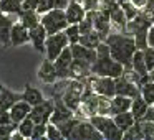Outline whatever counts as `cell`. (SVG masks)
Segmentation results:
<instances>
[{
  "instance_id": "484cf974",
  "label": "cell",
  "mask_w": 154,
  "mask_h": 140,
  "mask_svg": "<svg viewBox=\"0 0 154 140\" xmlns=\"http://www.w3.org/2000/svg\"><path fill=\"white\" fill-rule=\"evenodd\" d=\"M147 109H149V104H147V101L144 99L143 96H136L133 99V102H131V112H133V115L136 117V120H143L144 115H146Z\"/></svg>"
},
{
  "instance_id": "1f68e13d",
  "label": "cell",
  "mask_w": 154,
  "mask_h": 140,
  "mask_svg": "<svg viewBox=\"0 0 154 140\" xmlns=\"http://www.w3.org/2000/svg\"><path fill=\"white\" fill-rule=\"evenodd\" d=\"M141 96L147 101L149 106L154 102V81L152 79H149L144 84H141Z\"/></svg>"
},
{
  "instance_id": "6da1fadb",
  "label": "cell",
  "mask_w": 154,
  "mask_h": 140,
  "mask_svg": "<svg viewBox=\"0 0 154 140\" xmlns=\"http://www.w3.org/2000/svg\"><path fill=\"white\" fill-rule=\"evenodd\" d=\"M104 41L111 48V58L119 61L126 68H131V58H133L134 51L137 50L136 43H134V36L123 33V31H111Z\"/></svg>"
},
{
  "instance_id": "7bdbcfd3",
  "label": "cell",
  "mask_w": 154,
  "mask_h": 140,
  "mask_svg": "<svg viewBox=\"0 0 154 140\" xmlns=\"http://www.w3.org/2000/svg\"><path fill=\"white\" fill-rule=\"evenodd\" d=\"M38 2H40V0H23V2H22V8H23V10H37Z\"/></svg>"
},
{
  "instance_id": "8d00e7d4",
  "label": "cell",
  "mask_w": 154,
  "mask_h": 140,
  "mask_svg": "<svg viewBox=\"0 0 154 140\" xmlns=\"http://www.w3.org/2000/svg\"><path fill=\"white\" fill-rule=\"evenodd\" d=\"M137 122H139L144 139H154V122L151 120H137Z\"/></svg>"
},
{
  "instance_id": "e575fe53",
  "label": "cell",
  "mask_w": 154,
  "mask_h": 140,
  "mask_svg": "<svg viewBox=\"0 0 154 140\" xmlns=\"http://www.w3.org/2000/svg\"><path fill=\"white\" fill-rule=\"evenodd\" d=\"M121 7H123V10H124V13H126V18H128V22L129 20H133L134 17H136L137 13L141 12V8H137L136 5L131 2V0H124L123 4H119Z\"/></svg>"
},
{
  "instance_id": "ffe728a7",
  "label": "cell",
  "mask_w": 154,
  "mask_h": 140,
  "mask_svg": "<svg viewBox=\"0 0 154 140\" xmlns=\"http://www.w3.org/2000/svg\"><path fill=\"white\" fill-rule=\"evenodd\" d=\"M109 17H111V27L116 28V31H126V23L128 18L124 13L121 5H114L113 8H109Z\"/></svg>"
},
{
  "instance_id": "2e32d148",
  "label": "cell",
  "mask_w": 154,
  "mask_h": 140,
  "mask_svg": "<svg viewBox=\"0 0 154 140\" xmlns=\"http://www.w3.org/2000/svg\"><path fill=\"white\" fill-rule=\"evenodd\" d=\"M70 48H71V53H73L75 60H83L91 64L98 60V54H96L94 48H88L81 43H73V45H70Z\"/></svg>"
},
{
  "instance_id": "74e56055",
  "label": "cell",
  "mask_w": 154,
  "mask_h": 140,
  "mask_svg": "<svg viewBox=\"0 0 154 140\" xmlns=\"http://www.w3.org/2000/svg\"><path fill=\"white\" fill-rule=\"evenodd\" d=\"M17 125L18 124L15 122H10V124H4V125H0V140L4 139H10V135L17 130Z\"/></svg>"
},
{
  "instance_id": "9a60e30c",
  "label": "cell",
  "mask_w": 154,
  "mask_h": 140,
  "mask_svg": "<svg viewBox=\"0 0 154 140\" xmlns=\"http://www.w3.org/2000/svg\"><path fill=\"white\" fill-rule=\"evenodd\" d=\"M15 22L12 20V15L0 12V45L4 48L10 46V33Z\"/></svg>"
},
{
  "instance_id": "5bb4252c",
  "label": "cell",
  "mask_w": 154,
  "mask_h": 140,
  "mask_svg": "<svg viewBox=\"0 0 154 140\" xmlns=\"http://www.w3.org/2000/svg\"><path fill=\"white\" fill-rule=\"evenodd\" d=\"M68 23H80L85 17H86V10H85L83 4L78 0H70V4L65 8Z\"/></svg>"
},
{
  "instance_id": "44dd1931",
  "label": "cell",
  "mask_w": 154,
  "mask_h": 140,
  "mask_svg": "<svg viewBox=\"0 0 154 140\" xmlns=\"http://www.w3.org/2000/svg\"><path fill=\"white\" fill-rule=\"evenodd\" d=\"M0 92H2V96H0V107L5 110H8L17 101L22 99V92H15V91L8 89L4 84H0Z\"/></svg>"
},
{
  "instance_id": "8992f818",
  "label": "cell",
  "mask_w": 154,
  "mask_h": 140,
  "mask_svg": "<svg viewBox=\"0 0 154 140\" xmlns=\"http://www.w3.org/2000/svg\"><path fill=\"white\" fill-rule=\"evenodd\" d=\"M66 46H70V40H68L65 30L58 31V33L48 35L47 41H45V56H47L48 60L55 61L58 58V54H60Z\"/></svg>"
},
{
  "instance_id": "d6a6232c",
  "label": "cell",
  "mask_w": 154,
  "mask_h": 140,
  "mask_svg": "<svg viewBox=\"0 0 154 140\" xmlns=\"http://www.w3.org/2000/svg\"><path fill=\"white\" fill-rule=\"evenodd\" d=\"M65 33H66L68 40H70V45L78 43V41H80L81 31H80V27H78V23H70L66 28H65Z\"/></svg>"
},
{
  "instance_id": "ba28073f",
  "label": "cell",
  "mask_w": 154,
  "mask_h": 140,
  "mask_svg": "<svg viewBox=\"0 0 154 140\" xmlns=\"http://www.w3.org/2000/svg\"><path fill=\"white\" fill-rule=\"evenodd\" d=\"M53 109H55V101L45 99L43 102L32 107L30 117L33 119L35 124H48L51 119V114H53Z\"/></svg>"
},
{
  "instance_id": "e0dca14e",
  "label": "cell",
  "mask_w": 154,
  "mask_h": 140,
  "mask_svg": "<svg viewBox=\"0 0 154 140\" xmlns=\"http://www.w3.org/2000/svg\"><path fill=\"white\" fill-rule=\"evenodd\" d=\"M47 36H48V33H47V30H45V27L42 23L30 30V43H32V46L35 48V51L45 53V41H47Z\"/></svg>"
},
{
  "instance_id": "3957f363",
  "label": "cell",
  "mask_w": 154,
  "mask_h": 140,
  "mask_svg": "<svg viewBox=\"0 0 154 140\" xmlns=\"http://www.w3.org/2000/svg\"><path fill=\"white\" fill-rule=\"evenodd\" d=\"M83 83L86 87H90L91 91H94V92L100 94V96H106V97H109V99L116 96V81H114V77L90 74Z\"/></svg>"
},
{
  "instance_id": "30bf717a",
  "label": "cell",
  "mask_w": 154,
  "mask_h": 140,
  "mask_svg": "<svg viewBox=\"0 0 154 140\" xmlns=\"http://www.w3.org/2000/svg\"><path fill=\"white\" fill-rule=\"evenodd\" d=\"M37 76L43 84H55L58 81V73H57V68H55V63L45 56V60L42 61L40 68L37 71Z\"/></svg>"
},
{
  "instance_id": "83f0119b",
  "label": "cell",
  "mask_w": 154,
  "mask_h": 140,
  "mask_svg": "<svg viewBox=\"0 0 154 140\" xmlns=\"http://www.w3.org/2000/svg\"><path fill=\"white\" fill-rule=\"evenodd\" d=\"M22 8V0H0V12L7 15H20Z\"/></svg>"
},
{
  "instance_id": "7a4b0ae2",
  "label": "cell",
  "mask_w": 154,
  "mask_h": 140,
  "mask_svg": "<svg viewBox=\"0 0 154 140\" xmlns=\"http://www.w3.org/2000/svg\"><path fill=\"white\" fill-rule=\"evenodd\" d=\"M90 120H91V124L103 133V139H106V140H121V139H124V132L116 125L113 115L96 114V115H91Z\"/></svg>"
},
{
  "instance_id": "ab89813d",
  "label": "cell",
  "mask_w": 154,
  "mask_h": 140,
  "mask_svg": "<svg viewBox=\"0 0 154 140\" xmlns=\"http://www.w3.org/2000/svg\"><path fill=\"white\" fill-rule=\"evenodd\" d=\"M43 137H47V124H35L32 139L37 140V139H43Z\"/></svg>"
},
{
  "instance_id": "d590c367",
  "label": "cell",
  "mask_w": 154,
  "mask_h": 140,
  "mask_svg": "<svg viewBox=\"0 0 154 140\" xmlns=\"http://www.w3.org/2000/svg\"><path fill=\"white\" fill-rule=\"evenodd\" d=\"M47 139L48 140H61L63 139V133H61V130L58 129L57 124H53V122L47 124Z\"/></svg>"
},
{
  "instance_id": "52a82bcc",
  "label": "cell",
  "mask_w": 154,
  "mask_h": 140,
  "mask_svg": "<svg viewBox=\"0 0 154 140\" xmlns=\"http://www.w3.org/2000/svg\"><path fill=\"white\" fill-rule=\"evenodd\" d=\"M71 140H101L103 133L91 124L90 119H81L70 135Z\"/></svg>"
},
{
  "instance_id": "bcb514c9",
  "label": "cell",
  "mask_w": 154,
  "mask_h": 140,
  "mask_svg": "<svg viewBox=\"0 0 154 140\" xmlns=\"http://www.w3.org/2000/svg\"><path fill=\"white\" fill-rule=\"evenodd\" d=\"M131 2H133L137 8H144V7H146V4H147V0H131Z\"/></svg>"
},
{
  "instance_id": "9c48e42d",
  "label": "cell",
  "mask_w": 154,
  "mask_h": 140,
  "mask_svg": "<svg viewBox=\"0 0 154 140\" xmlns=\"http://www.w3.org/2000/svg\"><path fill=\"white\" fill-rule=\"evenodd\" d=\"M73 53H71V48L66 46L58 58L53 61L55 68H57V73H58V79H70V71H71V63H73Z\"/></svg>"
},
{
  "instance_id": "b9f144b4",
  "label": "cell",
  "mask_w": 154,
  "mask_h": 140,
  "mask_svg": "<svg viewBox=\"0 0 154 140\" xmlns=\"http://www.w3.org/2000/svg\"><path fill=\"white\" fill-rule=\"evenodd\" d=\"M81 4L86 12H94L101 8V0H81Z\"/></svg>"
},
{
  "instance_id": "4fadbf2b",
  "label": "cell",
  "mask_w": 154,
  "mask_h": 140,
  "mask_svg": "<svg viewBox=\"0 0 154 140\" xmlns=\"http://www.w3.org/2000/svg\"><path fill=\"white\" fill-rule=\"evenodd\" d=\"M53 101H55V109H53V114H51L50 122H53V124H57V125H58V124L65 122L66 119H70V117L75 115L73 110H71L70 107L63 102L61 96H55Z\"/></svg>"
},
{
  "instance_id": "681fc988",
  "label": "cell",
  "mask_w": 154,
  "mask_h": 140,
  "mask_svg": "<svg viewBox=\"0 0 154 140\" xmlns=\"http://www.w3.org/2000/svg\"><path fill=\"white\" fill-rule=\"evenodd\" d=\"M152 25H154V23H152Z\"/></svg>"
},
{
  "instance_id": "277c9868",
  "label": "cell",
  "mask_w": 154,
  "mask_h": 140,
  "mask_svg": "<svg viewBox=\"0 0 154 140\" xmlns=\"http://www.w3.org/2000/svg\"><path fill=\"white\" fill-rule=\"evenodd\" d=\"M42 25L45 27L48 35L51 33H58V31H63L68 27V20H66V13H65V8H51V10L42 13Z\"/></svg>"
},
{
  "instance_id": "5b68a950",
  "label": "cell",
  "mask_w": 154,
  "mask_h": 140,
  "mask_svg": "<svg viewBox=\"0 0 154 140\" xmlns=\"http://www.w3.org/2000/svg\"><path fill=\"white\" fill-rule=\"evenodd\" d=\"M124 64L119 61L113 60V58H98L93 64H91V74L96 76H109V77H119L124 74Z\"/></svg>"
},
{
  "instance_id": "7402d4cb",
  "label": "cell",
  "mask_w": 154,
  "mask_h": 140,
  "mask_svg": "<svg viewBox=\"0 0 154 140\" xmlns=\"http://www.w3.org/2000/svg\"><path fill=\"white\" fill-rule=\"evenodd\" d=\"M22 99L27 101V102L33 107V106H37V104L43 102L45 96H43V92H42L38 87L32 86V84H25V89L22 91Z\"/></svg>"
},
{
  "instance_id": "603a6c76",
  "label": "cell",
  "mask_w": 154,
  "mask_h": 140,
  "mask_svg": "<svg viewBox=\"0 0 154 140\" xmlns=\"http://www.w3.org/2000/svg\"><path fill=\"white\" fill-rule=\"evenodd\" d=\"M131 102H133L131 97L121 96V94H116L114 97H111V115L129 110L131 109Z\"/></svg>"
},
{
  "instance_id": "7dc6e473",
  "label": "cell",
  "mask_w": 154,
  "mask_h": 140,
  "mask_svg": "<svg viewBox=\"0 0 154 140\" xmlns=\"http://www.w3.org/2000/svg\"><path fill=\"white\" fill-rule=\"evenodd\" d=\"M149 77H151V79H152V81H154V68H152V69H151V71H149Z\"/></svg>"
},
{
  "instance_id": "ee69618b",
  "label": "cell",
  "mask_w": 154,
  "mask_h": 140,
  "mask_svg": "<svg viewBox=\"0 0 154 140\" xmlns=\"http://www.w3.org/2000/svg\"><path fill=\"white\" fill-rule=\"evenodd\" d=\"M143 120H151V122H154V102L149 106V109H147L146 115H144Z\"/></svg>"
},
{
  "instance_id": "836d02e7",
  "label": "cell",
  "mask_w": 154,
  "mask_h": 140,
  "mask_svg": "<svg viewBox=\"0 0 154 140\" xmlns=\"http://www.w3.org/2000/svg\"><path fill=\"white\" fill-rule=\"evenodd\" d=\"M147 30H149V28H146V30H139L137 33L133 35L137 50H146V48L149 46V43H147Z\"/></svg>"
},
{
  "instance_id": "4316f807",
  "label": "cell",
  "mask_w": 154,
  "mask_h": 140,
  "mask_svg": "<svg viewBox=\"0 0 154 140\" xmlns=\"http://www.w3.org/2000/svg\"><path fill=\"white\" fill-rule=\"evenodd\" d=\"M114 122H116V125L119 127L123 132H126L128 129H131V127L136 124V117L133 115V112L131 110H126V112H119V114H114L113 115Z\"/></svg>"
},
{
  "instance_id": "4dcf8cb0",
  "label": "cell",
  "mask_w": 154,
  "mask_h": 140,
  "mask_svg": "<svg viewBox=\"0 0 154 140\" xmlns=\"http://www.w3.org/2000/svg\"><path fill=\"white\" fill-rule=\"evenodd\" d=\"M80 120L81 119H78L76 115H73V117H70V119H66L65 122L58 124V129H60L61 133H63V139H70L71 132L75 130V127H76V124L80 122Z\"/></svg>"
},
{
  "instance_id": "d4e9b609",
  "label": "cell",
  "mask_w": 154,
  "mask_h": 140,
  "mask_svg": "<svg viewBox=\"0 0 154 140\" xmlns=\"http://www.w3.org/2000/svg\"><path fill=\"white\" fill-rule=\"evenodd\" d=\"M131 68H133L139 76H143V77L149 76V69H147L146 61H144L143 50H136V51H134L133 58H131Z\"/></svg>"
},
{
  "instance_id": "8fae6325",
  "label": "cell",
  "mask_w": 154,
  "mask_h": 140,
  "mask_svg": "<svg viewBox=\"0 0 154 140\" xmlns=\"http://www.w3.org/2000/svg\"><path fill=\"white\" fill-rule=\"evenodd\" d=\"M116 94H121V96H128L131 97V99H134L136 96H139L141 94V86L139 84H136L134 81L128 79L126 76H119L116 77Z\"/></svg>"
},
{
  "instance_id": "f546056e",
  "label": "cell",
  "mask_w": 154,
  "mask_h": 140,
  "mask_svg": "<svg viewBox=\"0 0 154 140\" xmlns=\"http://www.w3.org/2000/svg\"><path fill=\"white\" fill-rule=\"evenodd\" d=\"M33 127H35V122L30 115L25 117L22 122H18L17 125V130L23 135V139H32V133H33Z\"/></svg>"
},
{
  "instance_id": "60d3db41",
  "label": "cell",
  "mask_w": 154,
  "mask_h": 140,
  "mask_svg": "<svg viewBox=\"0 0 154 140\" xmlns=\"http://www.w3.org/2000/svg\"><path fill=\"white\" fill-rule=\"evenodd\" d=\"M96 54H98V58H109L111 56L109 45H108L106 41H101V43L98 45V48H96Z\"/></svg>"
},
{
  "instance_id": "f35d334b",
  "label": "cell",
  "mask_w": 154,
  "mask_h": 140,
  "mask_svg": "<svg viewBox=\"0 0 154 140\" xmlns=\"http://www.w3.org/2000/svg\"><path fill=\"white\" fill-rule=\"evenodd\" d=\"M144 53V61H146V66L147 69H152L154 68V46H147L146 50H143Z\"/></svg>"
},
{
  "instance_id": "c3c4849f",
  "label": "cell",
  "mask_w": 154,
  "mask_h": 140,
  "mask_svg": "<svg viewBox=\"0 0 154 140\" xmlns=\"http://www.w3.org/2000/svg\"><path fill=\"white\" fill-rule=\"evenodd\" d=\"M0 96H2V92H0Z\"/></svg>"
},
{
  "instance_id": "d6986e66",
  "label": "cell",
  "mask_w": 154,
  "mask_h": 140,
  "mask_svg": "<svg viewBox=\"0 0 154 140\" xmlns=\"http://www.w3.org/2000/svg\"><path fill=\"white\" fill-rule=\"evenodd\" d=\"M8 112H10L12 122L18 124V122H22V120H23L25 117L30 115V112H32V106L27 102V101L20 99V101H17V102H15L14 106L10 107V109H8Z\"/></svg>"
},
{
  "instance_id": "f6af8a7d",
  "label": "cell",
  "mask_w": 154,
  "mask_h": 140,
  "mask_svg": "<svg viewBox=\"0 0 154 140\" xmlns=\"http://www.w3.org/2000/svg\"><path fill=\"white\" fill-rule=\"evenodd\" d=\"M147 43H149V46H154V25H151L147 30Z\"/></svg>"
},
{
  "instance_id": "cb8c5ba5",
  "label": "cell",
  "mask_w": 154,
  "mask_h": 140,
  "mask_svg": "<svg viewBox=\"0 0 154 140\" xmlns=\"http://www.w3.org/2000/svg\"><path fill=\"white\" fill-rule=\"evenodd\" d=\"M40 20H42V15L37 10H22L20 15H18V22H22L28 30L38 27L42 23Z\"/></svg>"
},
{
  "instance_id": "7c38bea8",
  "label": "cell",
  "mask_w": 154,
  "mask_h": 140,
  "mask_svg": "<svg viewBox=\"0 0 154 140\" xmlns=\"http://www.w3.org/2000/svg\"><path fill=\"white\" fill-rule=\"evenodd\" d=\"M27 43H30V30L22 22H15L10 33V46L17 48V46H23Z\"/></svg>"
},
{
  "instance_id": "ac0fdd59",
  "label": "cell",
  "mask_w": 154,
  "mask_h": 140,
  "mask_svg": "<svg viewBox=\"0 0 154 140\" xmlns=\"http://www.w3.org/2000/svg\"><path fill=\"white\" fill-rule=\"evenodd\" d=\"M90 74H91V63L83 61V60H73L71 71H70V79L85 81Z\"/></svg>"
},
{
  "instance_id": "f1b7e54d",
  "label": "cell",
  "mask_w": 154,
  "mask_h": 140,
  "mask_svg": "<svg viewBox=\"0 0 154 140\" xmlns=\"http://www.w3.org/2000/svg\"><path fill=\"white\" fill-rule=\"evenodd\" d=\"M101 41H103V40H101L100 31H98V30H91V31H88V33L81 35L78 43L85 45V46H88V48H94V50H96L98 45H100Z\"/></svg>"
}]
</instances>
